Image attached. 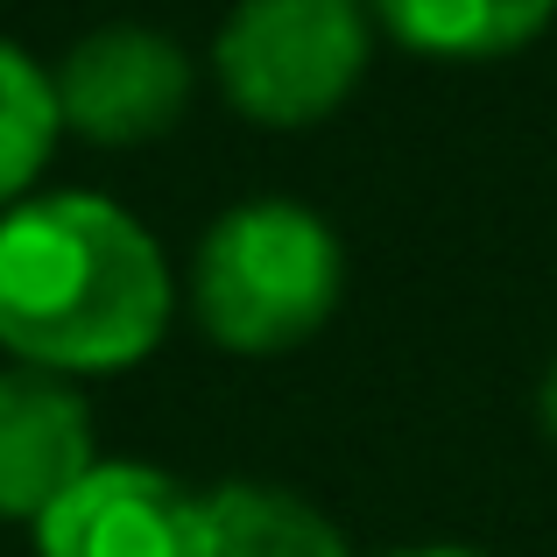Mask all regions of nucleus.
Here are the masks:
<instances>
[{"mask_svg": "<svg viewBox=\"0 0 557 557\" xmlns=\"http://www.w3.org/2000/svg\"><path fill=\"white\" fill-rule=\"evenodd\" d=\"M536 423H544V437L557 445V360L544 368V381H536Z\"/></svg>", "mask_w": 557, "mask_h": 557, "instance_id": "nucleus-10", "label": "nucleus"}, {"mask_svg": "<svg viewBox=\"0 0 557 557\" xmlns=\"http://www.w3.org/2000/svg\"><path fill=\"white\" fill-rule=\"evenodd\" d=\"M212 502V557H354L346 530L275 480H226L205 494Z\"/></svg>", "mask_w": 557, "mask_h": 557, "instance_id": "nucleus-8", "label": "nucleus"}, {"mask_svg": "<svg viewBox=\"0 0 557 557\" xmlns=\"http://www.w3.org/2000/svg\"><path fill=\"white\" fill-rule=\"evenodd\" d=\"M36 557H212V502L141 459H99L36 522Z\"/></svg>", "mask_w": 557, "mask_h": 557, "instance_id": "nucleus-5", "label": "nucleus"}, {"mask_svg": "<svg viewBox=\"0 0 557 557\" xmlns=\"http://www.w3.org/2000/svg\"><path fill=\"white\" fill-rule=\"evenodd\" d=\"M388 557H487V550H466V544H409V550H388Z\"/></svg>", "mask_w": 557, "mask_h": 557, "instance_id": "nucleus-11", "label": "nucleus"}, {"mask_svg": "<svg viewBox=\"0 0 557 557\" xmlns=\"http://www.w3.org/2000/svg\"><path fill=\"white\" fill-rule=\"evenodd\" d=\"M184 304L219 354H297L346 304V247L332 219L297 198L226 205L190 247Z\"/></svg>", "mask_w": 557, "mask_h": 557, "instance_id": "nucleus-2", "label": "nucleus"}, {"mask_svg": "<svg viewBox=\"0 0 557 557\" xmlns=\"http://www.w3.org/2000/svg\"><path fill=\"white\" fill-rule=\"evenodd\" d=\"M57 141H64V113H57L50 64L28 57L14 36H0V212L36 198Z\"/></svg>", "mask_w": 557, "mask_h": 557, "instance_id": "nucleus-9", "label": "nucleus"}, {"mask_svg": "<svg viewBox=\"0 0 557 557\" xmlns=\"http://www.w3.org/2000/svg\"><path fill=\"white\" fill-rule=\"evenodd\" d=\"M374 28L431 64H494L530 50L557 22V0H368Z\"/></svg>", "mask_w": 557, "mask_h": 557, "instance_id": "nucleus-7", "label": "nucleus"}, {"mask_svg": "<svg viewBox=\"0 0 557 557\" xmlns=\"http://www.w3.org/2000/svg\"><path fill=\"white\" fill-rule=\"evenodd\" d=\"M99 466V423L78 381L42 368H0V522L36 530Z\"/></svg>", "mask_w": 557, "mask_h": 557, "instance_id": "nucleus-6", "label": "nucleus"}, {"mask_svg": "<svg viewBox=\"0 0 557 557\" xmlns=\"http://www.w3.org/2000/svg\"><path fill=\"white\" fill-rule=\"evenodd\" d=\"M374 36L368 0H233L212 36V78L240 121L297 135L360 92Z\"/></svg>", "mask_w": 557, "mask_h": 557, "instance_id": "nucleus-3", "label": "nucleus"}, {"mask_svg": "<svg viewBox=\"0 0 557 557\" xmlns=\"http://www.w3.org/2000/svg\"><path fill=\"white\" fill-rule=\"evenodd\" d=\"M57 78V113L64 135L92 141V149H141L163 141L190 113L198 92V64L177 36L149 22H99L64 50Z\"/></svg>", "mask_w": 557, "mask_h": 557, "instance_id": "nucleus-4", "label": "nucleus"}, {"mask_svg": "<svg viewBox=\"0 0 557 557\" xmlns=\"http://www.w3.org/2000/svg\"><path fill=\"white\" fill-rule=\"evenodd\" d=\"M170 255L107 190H36L0 212V354L64 381L127 374L170 339Z\"/></svg>", "mask_w": 557, "mask_h": 557, "instance_id": "nucleus-1", "label": "nucleus"}]
</instances>
